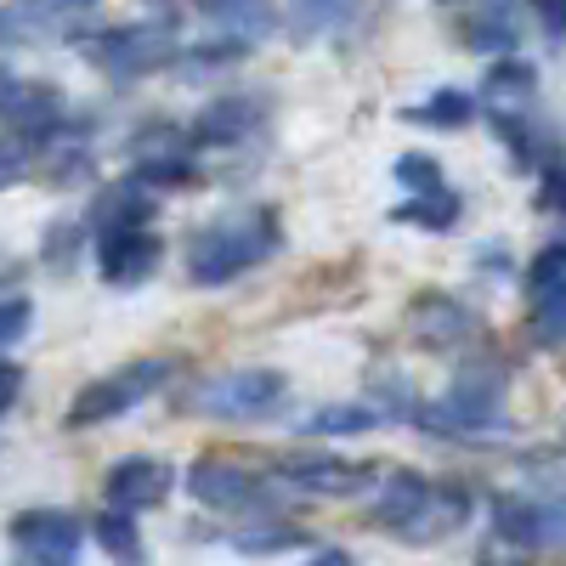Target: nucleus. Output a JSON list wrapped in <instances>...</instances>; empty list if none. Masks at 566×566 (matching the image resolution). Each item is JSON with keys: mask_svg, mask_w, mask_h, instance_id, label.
<instances>
[{"mask_svg": "<svg viewBox=\"0 0 566 566\" xmlns=\"http://www.w3.org/2000/svg\"><path fill=\"white\" fill-rule=\"evenodd\" d=\"M527 328L538 346H566V277L560 283H544V290H533V312H527Z\"/></svg>", "mask_w": 566, "mask_h": 566, "instance_id": "27", "label": "nucleus"}, {"mask_svg": "<svg viewBox=\"0 0 566 566\" xmlns=\"http://www.w3.org/2000/svg\"><path fill=\"white\" fill-rule=\"evenodd\" d=\"M239 549H255V555L301 549V527H295V522H272V510H266V515H261V527H244V533H239Z\"/></svg>", "mask_w": 566, "mask_h": 566, "instance_id": "30", "label": "nucleus"}, {"mask_svg": "<svg viewBox=\"0 0 566 566\" xmlns=\"http://www.w3.org/2000/svg\"><path fill=\"white\" fill-rule=\"evenodd\" d=\"M408 328H413V340L424 352H459L470 340H482L488 335V323L470 312L464 301L442 295V290H424L413 306H408Z\"/></svg>", "mask_w": 566, "mask_h": 566, "instance_id": "9", "label": "nucleus"}, {"mask_svg": "<svg viewBox=\"0 0 566 566\" xmlns=\"http://www.w3.org/2000/svg\"><path fill=\"white\" fill-rule=\"evenodd\" d=\"M74 52L97 74H108V80H148V74L176 63L181 34L165 18H154V23H114V29H97V34H74Z\"/></svg>", "mask_w": 566, "mask_h": 566, "instance_id": "4", "label": "nucleus"}, {"mask_svg": "<svg viewBox=\"0 0 566 566\" xmlns=\"http://www.w3.org/2000/svg\"><path fill=\"white\" fill-rule=\"evenodd\" d=\"M290 397V380L277 368H221L210 380L187 386L176 397V408L187 419H216V424H261L283 408Z\"/></svg>", "mask_w": 566, "mask_h": 566, "instance_id": "3", "label": "nucleus"}, {"mask_svg": "<svg viewBox=\"0 0 566 566\" xmlns=\"http://www.w3.org/2000/svg\"><path fill=\"white\" fill-rule=\"evenodd\" d=\"M170 488H176V470H170L165 459H154V453H130V459H119V464L108 470V482H103L108 504H119V510H130V515L159 510V504L170 499Z\"/></svg>", "mask_w": 566, "mask_h": 566, "instance_id": "13", "label": "nucleus"}, {"mask_svg": "<svg viewBox=\"0 0 566 566\" xmlns=\"http://www.w3.org/2000/svg\"><path fill=\"white\" fill-rule=\"evenodd\" d=\"M493 130H499V142L510 148L515 170H544V165L560 159V130L549 119H538L533 103L527 108H493Z\"/></svg>", "mask_w": 566, "mask_h": 566, "instance_id": "15", "label": "nucleus"}, {"mask_svg": "<svg viewBox=\"0 0 566 566\" xmlns=\"http://www.w3.org/2000/svg\"><path fill=\"white\" fill-rule=\"evenodd\" d=\"M12 7L23 18H34L40 29H52V23H69V18H85V12H97L103 0H12Z\"/></svg>", "mask_w": 566, "mask_h": 566, "instance_id": "31", "label": "nucleus"}, {"mask_svg": "<svg viewBox=\"0 0 566 566\" xmlns=\"http://www.w3.org/2000/svg\"><path fill=\"white\" fill-rule=\"evenodd\" d=\"M18 397H23V368L0 357V419L12 413V402H18Z\"/></svg>", "mask_w": 566, "mask_h": 566, "instance_id": "39", "label": "nucleus"}, {"mask_svg": "<svg viewBox=\"0 0 566 566\" xmlns=\"http://www.w3.org/2000/svg\"><path fill=\"white\" fill-rule=\"evenodd\" d=\"M380 419H386V413L374 408V402H328V408L306 413L301 431H306V437H363V431H374Z\"/></svg>", "mask_w": 566, "mask_h": 566, "instance_id": "24", "label": "nucleus"}, {"mask_svg": "<svg viewBox=\"0 0 566 566\" xmlns=\"http://www.w3.org/2000/svg\"><path fill=\"white\" fill-rule=\"evenodd\" d=\"M277 244H283V221L272 205L221 210L199 232H187V277L199 290H221V283L255 272L266 255H277Z\"/></svg>", "mask_w": 566, "mask_h": 566, "instance_id": "1", "label": "nucleus"}, {"mask_svg": "<svg viewBox=\"0 0 566 566\" xmlns=\"http://www.w3.org/2000/svg\"><path fill=\"white\" fill-rule=\"evenodd\" d=\"M424 437H437V442H488L499 437V424L504 419V374L493 363H470L453 374V386L437 397V402H419L413 419Z\"/></svg>", "mask_w": 566, "mask_h": 566, "instance_id": "2", "label": "nucleus"}, {"mask_svg": "<svg viewBox=\"0 0 566 566\" xmlns=\"http://www.w3.org/2000/svg\"><path fill=\"white\" fill-rule=\"evenodd\" d=\"M431 476H419V470H391V476L374 488V504H368V522L380 527V533H391V538H402L408 544V533H413V522L424 515V504H431Z\"/></svg>", "mask_w": 566, "mask_h": 566, "instance_id": "14", "label": "nucleus"}, {"mask_svg": "<svg viewBox=\"0 0 566 566\" xmlns=\"http://www.w3.org/2000/svg\"><path fill=\"white\" fill-rule=\"evenodd\" d=\"M312 555H317V560H352V555H346V549H335V544H317Z\"/></svg>", "mask_w": 566, "mask_h": 566, "instance_id": "41", "label": "nucleus"}, {"mask_svg": "<svg viewBox=\"0 0 566 566\" xmlns=\"http://www.w3.org/2000/svg\"><path fill=\"white\" fill-rule=\"evenodd\" d=\"M464 34V52H510L515 40H522V23H515V7L504 0V7H493V12H482V18H470V23H459Z\"/></svg>", "mask_w": 566, "mask_h": 566, "instance_id": "25", "label": "nucleus"}, {"mask_svg": "<svg viewBox=\"0 0 566 566\" xmlns=\"http://www.w3.org/2000/svg\"><path fill=\"white\" fill-rule=\"evenodd\" d=\"M74 239H80V227H57L52 239H45V261L57 255V272H63V266L74 261Z\"/></svg>", "mask_w": 566, "mask_h": 566, "instance_id": "40", "label": "nucleus"}, {"mask_svg": "<svg viewBox=\"0 0 566 566\" xmlns=\"http://www.w3.org/2000/svg\"><path fill=\"white\" fill-rule=\"evenodd\" d=\"M199 18L221 34H239L250 45H261L266 34H277V0H193Z\"/></svg>", "mask_w": 566, "mask_h": 566, "instance_id": "17", "label": "nucleus"}, {"mask_svg": "<svg viewBox=\"0 0 566 566\" xmlns=\"http://www.w3.org/2000/svg\"><path fill=\"white\" fill-rule=\"evenodd\" d=\"M560 277H566V239H555V244L538 250V261L527 266V295L544 290V283H560Z\"/></svg>", "mask_w": 566, "mask_h": 566, "instance_id": "35", "label": "nucleus"}, {"mask_svg": "<svg viewBox=\"0 0 566 566\" xmlns=\"http://www.w3.org/2000/svg\"><path fill=\"white\" fill-rule=\"evenodd\" d=\"M85 533H97V544H103L114 560H142V555H148V544H142V527H136V515H130V510H119V504H108V510H103Z\"/></svg>", "mask_w": 566, "mask_h": 566, "instance_id": "26", "label": "nucleus"}, {"mask_svg": "<svg viewBox=\"0 0 566 566\" xmlns=\"http://www.w3.org/2000/svg\"><path fill=\"white\" fill-rule=\"evenodd\" d=\"M23 176H29V154L7 136V142H0V193H7V187H18Z\"/></svg>", "mask_w": 566, "mask_h": 566, "instance_id": "38", "label": "nucleus"}, {"mask_svg": "<svg viewBox=\"0 0 566 566\" xmlns=\"http://www.w3.org/2000/svg\"><path fill=\"white\" fill-rule=\"evenodd\" d=\"M170 374H176L170 357H136V363L103 374V380L80 386L74 402H69V419H63V424H69V431H91V424H108V419L142 408L154 391H165V386H170Z\"/></svg>", "mask_w": 566, "mask_h": 566, "instance_id": "5", "label": "nucleus"}, {"mask_svg": "<svg viewBox=\"0 0 566 566\" xmlns=\"http://www.w3.org/2000/svg\"><path fill=\"white\" fill-rule=\"evenodd\" d=\"M85 544V522L74 510H23L12 515V549L40 566H69Z\"/></svg>", "mask_w": 566, "mask_h": 566, "instance_id": "8", "label": "nucleus"}, {"mask_svg": "<svg viewBox=\"0 0 566 566\" xmlns=\"http://www.w3.org/2000/svg\"><path fill=\"white\" fill-rule=\"evenodd\" d=\"M0 272H7V266H0Z\"/></svg>", "mask_w": 566, "mask_h": 566, "instance_id": "42", "label": "nucleus"}, {"mask_svg": "<svg viewBox=\"0 0 566 566\" xmlns=\"http://www.w3.org/2000/svg\"><path fill=\"white\" fill-rule=\"evenodd\" d=\"M277 482H290L301 493H323V499H346L374 482V470L357 459H335V453H290V459H277Z\"/></svg>", "mask_w": 566, "mask_h": 566, "instance_id": "12", "label": "nucleus"}, {"mask_svg": "<svg viewBox=\"0 0 566 566\" xmlns=\"http://www.w3.org/2000/svg\"><path fill=\"white\" fill-rule=\"evenodd\" d=\"M538 210H544V216H566V159L544 165V181H538Z\"/></svg>", "mask_w": 566, "mask_h": 566, "instance_id": "36", "label": "nucleus"}, {"mask_svg": "<svg viewBox=\"0 0 566 566\" xmlns=\"http://www.w3.org/2000/svg\"><path fill=\"white\" fill-rule=\"evenodd\" d=\"M397 181L408 187V193H424V187H442V165L431 154H402L397 159Z\"/></svg>", "mask_w": 566, "mask_h": 566, "instance_id": "33", "label": "nucleus"}, {"mask_svg": "<svg viewBox=\"0 0 566 566\" xmlns=\"http://www.w3.org/2000/svg\"><path fill=\"white\" fill-rule=\"evenodd\" d=\"M266 130V97H250V91H239V97H216L193 130H187V142L193 148H244L250 136Z\"/></svg>", "mask_w": 566, "mask_h": 566, "instance_id": "11", "label": "nucleus"}, {"mask_svg": "<svg viewBox=\"0 0 566 566\" xmlns=\"http://www.w3.org/2000/svg\"><path fill=\"white\" fill-rule=\"evenodd\" d=\"M533 18L549 45H566V0H533Z\"/></svg>", "mask_w": 566, "mask_h": 566, "instance_id": "37", "label": "nucleus"}, {"mask_svg": "<svg viewBox=\"0 0 566 566\" xmlns=\"http://www.w3.org/2000/svg\"><path fill=\"white\" fill-rule=\"evenodd\" d=\"M187 493L216 515H266L272 510V482H261L255 470L216 459V453L187 464Z\"/></svg>", "mask_w": 566, "mask_h": 566, "instance_id": "6", "label": "nucleus"}, {"mask_svg": "<svg viewBox=\"0 0 566 566\" xmlns=\"http://www.w3.org/2000/svg\"><path fill=\"white\" fill-rule=\"evenodd\" d=\"M130 176L148 181V187H193V154H159V159H130Z\"/></svg>", "mask_w": 566, "mask_h": 566, "instance_id": "28", "label": "nucleus"}, {"mask_svg": "<svg viewBox=\"0 0 566 566\" xmlns=\"http://www.w3.org/2000/svg\"><path fill=\"white\" fill-rule=\"evenodd\" d=\"M244 57H250V40H239V34H221V29H210V40H199V45H181L170 69H181L187 80H199V74L232 69V63H244Z\"/></svg>", "mask_w": 566, "mask_h": 566, "instance_id": "22", "label": "nucleus"}, {"mask_svg": "<svg viewBox=\"0 0 566 566\" xmlns=\"http://www.w3.org/2000/svg\"><path fill=\"white\" fill-rule=\"evenodd\" d=\"M459 216H464V205H459V193L442 181V187H424V193H408L397 210H391V221H402V227H424V232H448V227H459Z\"/></svg>", "mask_w": 566, "mask_h": 566, "instance_id": "20", "label": "nucleus"}, {"mask_svg": "<svg viewBox=\"0 0 566 566\" xmlns=\"http://www.w3.org/2000/svg\"><path fill=\"white\" fill-rule=\"evenodd\" d=\"M482 97H488L493 108H527V103L538 97V69L522 63V57H499V63L488 69V80H482Z\"/></svg>", "mask_w": 566, "mask_h": 566, "instance_id": "21", "label": "nucleus"}, {"mask_svg": "<svg viewBox=\"0 0 566 566\" xmlns=\"http://www.w3.org/2000/svg\"><path fill=\"white\" fill-rule=\"evenodd\" d=\"M148 221H154V187L125 176V181H114V187L97 193V205H91V216H85V232H91V239H103V232L148 227Z\"/></svg>", "mask_w": 566, "mask_h": 566, "instance_id": "16", "label": "nucleus"}, {"mask_svg": "<svg viewBox=\"0 0 566 566\" xmlns=\"http://www.w3.org/2000/svg\"><path fill=\"white\" fill-rule=\"evenodd\" d=\"M159 232L154 227H119V232H103L97 239V272L103 283H114V290H136V283H148L159 272Z\"/></svg>", "mask_w": 566, "mask_h": 566, "instance_id": "10", "label": "nucleus"}, {"mask_svg": "<svg viewBox=\"0 0 566 566\" xmlns=\"http://www.w3.org/2000/svg\"><path fill=\"white\" fill-rule=\"evenodd\" d=\"M34 40H45L34 18H23L18 7H0V52H18V45H34Z\"/></svg>", "mask_w": 566, "mask_h": 566, "instance_id": "34", "label": "nucleus"}, {"mask_svg": "<svg viewBox=\"0 0 566 566\" xmlns=\"http://www.w3.org/2000/svg\"><path fill=\"white\" fill-rule=\"evenodd\" d=\"M464 522H470V488L437 482V488H431V504H424V515H419L413 533H408V544H437V538L459 533Z\"/></svg>", "mask_w": 566, "mask_h": 566, "instance_id": "18", "label": "nucleus"}, {"mask_svg": "<svg viewBox=\"0 0 566 566\" xmlns=\"http://www.w3.org/2000/svg\"><path fill=\"white\" fill-rule=\"evenodd\" d=\"M352 12H357V0H283V23H290V34H295L301 45L346 29Z\"/></svg>", "mask_w": 566, "mask_h": 566, "instance_id": "19", "label": "nucleus"}, {"mask_svg": "<svg viewBox=\"0 0 566 566\" xmlns=\"http://www.w3.org/2000/svg\"><path fill=\"white\" fill-rule=\"evenodd\" d=\"M34 323V301L29 295H0V352L18 346Z\"/></svg>", "mask_w": 566, "mask_h": 566, "instance_id": "32", "label": "nucleus"}, {"mask_svg": "<svg viewBox=\"0 0 566 566\" xmlns=\"http://www.w3.org/2000/svg\"><path fill=\"white\" fill-rule=\"evenodd\" d=\"M408 119L424 125V130H464L470 119H476V97H470V91H459V85H442V91H431L424 103H413Z\"/></svg>", "mask_w": 566, "mask_h": 566, "instance_id": "23", "label": "nucleus"}, {"mask_svg": "<svg viewBox=\"0 0 566 566\" xmlns=\"http://www.w3.org/2000/svg\"><path fill=\"white\" fill-rule=\"evenodd\" d=\"M522 476H527L538 493L566 499V448H538V453H527V459H522Z\"/></svg>", "mask_w": 566, "mask_h": 566, "instance_id": "29", "label": "nucleus"}, {"mask_svg": "<svg viewBox=\"0 0 566 566\" xmlns=\"http://www.w3.org/2000/svg\"><path fill=\"white\" fill-rule=\"evenodd\" d=\"M493 533L510 549H566V499H549L538 488L499 493L493 499Z\"/></svg>", "mask_w": 566, "mask_h": 566, "instance_id": "7", "label": "nucleus"}]
</instances>
